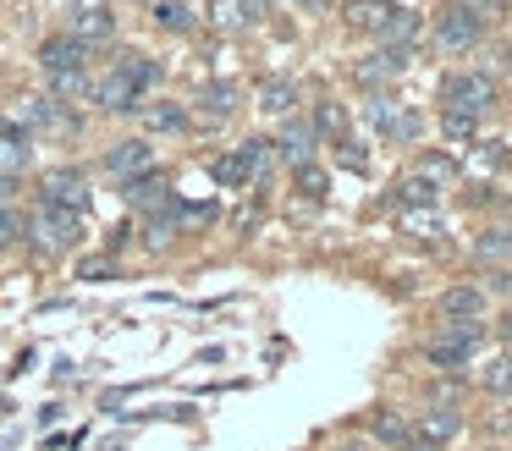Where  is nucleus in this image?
<instances>
[{"label":"nucleus","instance_id":"obj_26","mask_svg":"<svg viewBox=\"0 0 512 451\" xmlns=\"http://www.w3.org/2000/svg\"><path fill=\"white\" fill-rule=\"evenodd\" d=\"M204 11H210V22H215L221 33H237V28H248V11H243V0H210Z\"/></svg>","mask_w":512,"mask_h":451},{"label":"nucleus","instance_id":"obj_30","mask_svg":"<svg viewBox=\"0 0 512 451\" xmlns=\"http://www.w3.org/2000/svg\"><path fill=\"white\" fill-rule=\"evenodd\" d=\"M375 435L386 440V446H408V440H413V429L402 424L397 413H375Z\"/></svg>","mask_w":512,"mask_h":451},{"label":"nucleus","instance_id":"obj_5","mask_svg":"<svg viewBox=\"0 0 512 451\" xmlns=\"http://www.w3.org/2000/svg\"><path fill=\"white\" fill-rule=\"evenodd\" d=\"M479 336H485V330H479V319H452V325H446L441 336L424 347V358H430L435 369H463V363L474 358Z\"/></svg>","mask_w":512,"mask_h":451},{"label":"nucleus","instance_id":"obj_24","mask_svg":"<svg viewBox=\"0 0 512 451\" xmlns=\"http://www.w3.org/2000/svg\"><path fill=\"white\" fill-rule=\"evenodd\" d=\"M397 204L402 209H435V182L430 176H408V182L397 187Z\"/></svg>","mask_w":512,"mask_h":451},{"label":"nucleus","instance_id":"obj_38","mask_svg":"<svg viewBox=\"0 0 512 451\" xmlns=\"http://www.w3.org/2000/svg\"><path fill=\"white\" fill-rule=\"evenodd\" d=\"M501 336H507V341H512V319H501Z\"/></svg>","mask_w":512,"mask_h":451},{"label":"nucleus","instance_id":"obj_34","mask_svg":"<svg viewBox=\"0 0 512 451\" xmlns=\"http://www.w3.org/2000/svg\"><path fill=\"white\" fill-rule=\"evenodd\" d=\"M402 226H408V231H424V237H441V220H435L430 209H424V215H419V209H402Z\"/></svg>","mask_w":512,"mask_h":451},{"label":"nucleus","instance_id":"obj_25","mask_svg":"<svg viewBox=\"0 0 512 451\" xmlns=\"http://www.w3.org/2000/svg\"><path fill=\"white\" fill-rule=\"evenodd\" d=\"M155 22H160L166 33H193V22H199V17H193V6H182V0H160V6H155Z\"/></svg>","mask_w":512,"mask_h":451},{"label":"nucleus","instance_id":"obj_7","mask_svg":"<svg viewBox=\"0 0 512 451\" xmlns=\"http://www.w3.org/2000/svg\"><path fill=\"white\" fill-rule=\"evenodd\" d=\"M265 160H270V143H265V138H243L232 154H221L210 171H215V182H221V187H243L248 176L265 171Z\"/></svg>","mask_w":512,"mask_h":451},{"label":"nucleus","instance_id":"obj_6","mask_svg":"<svg viewBox=\"0 0 512 451\" xmlns=\"http://www.w3.org/2000/svg\"><path fill=\"white\" fill-rule=\"evenodd\" d=\"M479 33H485V17H479L468 0H452V6L435 17V44H441V50H468V44H479Z\"/></svg>","mask_w":512,"mask_h":451},{"label":"nucleus","instance_id":"obj_4","mask_svg":"<svg viewBox=\"0 0 512 451\" xmlns=\"http://www.w3.org/2000/svg\"><path fill=\"white\" fill-rule=\"evenodd\" d=\"M364 116H369V127L380 132V138H391V143H413L424 132V116L413 105H402V99H391V94H375L364 105Z\"/></svg>","mask_w":512,"mask_h":451},{"label":"nucleus","instance_id":"obj_28","mask_svg":"<svg viewBox=\"0 0 512 451\" xmlns=\"http://www.w3.org/2000/svg\"><path fill=\"white\" fill-rule=\"evenodd\" d=\"M485 391L490 396H512V352H501V358L485 363Z\"/></svg>","mask_w":512,"mask_h":451},{"label":"nucleus","instance_id":"obj_20","mask_svg":"<svg viewBox=\"0 0 512 451\" xmlns=\"http://www.w3.org/2000/svg\"><path fill=\"white\" fill-rule=\"evenodd\" d=\"M28 138H23V127H12V121H6V127H0V176H17L28 165Z\"/></svg>","mask_w":512,"mask_h":451},{"label":"nucleus","instance_id":"obj_2","mask_svg":"<svg viewBox=\"0 0 512 451\" xmlns=\"http://www.w3.org/2000/svg\"><path fill=\"white\" fill-rule=\"evenodd\" d=\"M347 22L364 33H375L380 44H408L419 33V17L408 6H380V0H364V6H347Z\"/></svg>","mask_w":512,"mask_h":451},{"label":"nucleus","instance_id":"obj_16","mask_svg":"<svg viewBox=\"0 0 512 451\" xmlns=\"http://www.w3.org/2000/svg\"><path fill=\"white\" fill-rule=\"evenodd\" d=\"M292 105H298V83L292 77H265L259 83V110L265 116H292Z\"/></svg>","mask_w":512,"mask_h":451},{"label":"nucleus","instance_id":"obj_1","mask_svg":"<svg viewBox=\"0 0 512 451\" xmlns=\"http://www.w3.org/2000/svg\"><path fill=\"white\" fill-rule=\"evenodd\" d=\"M23 237H34V248H39V253H72V248L83 242V215L39 204V209H34V220H23Z\"/></svg>","mask_w":512,"mask_h":451},{"label":"nucleus","instance_id":"obj_15","mask_svg":"<svg viewBox=\"0 0 512 451\" xmlns=\"http://www.w3.org/2000/svg\"><path fill=\"white\" fill-rule=\"evenodd\" d=\"M72 39H78V44H105V39H116V17H111L105 6L78 11V17H72Z\"/></svg>","mask_w":512,"mask_h":451},{"label":"nucleus","instance_id":"obj_33","mask_svg":"<svg viewBox=\"0 0 512 451\" xmlns=\"http://www.w3.org/2000/svg\"><path fill=\"white\" fill-rule=\"evenodd\" d=\"M83 88H89V77H83V72L50 77V99H72V94H83Z\"/></svg>","mask_w":512,"mask_h":451},{"label":"nucleus","instance_id":"obj_11","mask_svg":"<svg viewBox=\"0 0 512 451\" xmlns=\"http://www.w3.org/2000/svg\"><path fill=\"white\" fill-rule=\"evenodd\" d=\"M105 171H111L116 182H133V176L155 171V149H149L144 138H122L111 154H105Z\"/></svg>","mask_w":512,"mask_h":451},{"label":"nucleus","instance_id":"obj_13","mask_svg":"<svg viewBox=\"0 0 512 451\" xmlns=\"http://www.w3.org/2000/svg\"><path fill=\"white\" fill-rule=\"evenodd\" d=\"M122 187H127L122 198L133 209H166L171 204V182L160 171H144V176H133V182H122Z\"/></svg>","mask_w":512,"mask_h":451},{"label":"nucleus","instance_id":"obj_9","mask_svg":"<svg viewBox=\"0 0 512 451\" xmlns=\"http://www.w3.org/2000/svg\"><path fill=\"white\" fill-rule=\"evenodd\" d=\"M408 61H413L408 44H380L375 55H364V61L353 66V77L375 88V83H391V77H402V72H408Z\"/></svg>","mask_w":512,"mask_h":451},{"label":"nucleus","instance_id":"obj_14","mask_svg":"<svg viewBox=\"0 0 512 451\" xmlns=\"http://www.w3.org/2000/svg\"><path fill=\"white\" fill-rule=\"evenodd\" d=\"M457 424H463L457 407H430V413L419 418V429H413V440H419V446H446V440L457 435Z\"/></svg>","mask_w":512,"mask_h":451},{"label":"nucleus","instance_id":"obj_35","mask_svg":"<svg viewBox=\"0 0 512 451\" xmlns=\"http://www.w3.org/2000/svg\"><path fill=\"white\" fill-rule=\"evenodd\" d=\"M314 127H320L325 138H331V132H342V127H347V116H342L336 105H320V116H314Z\"/></svg>","mask_w":512,"mask_h":451},{"label":"nucleus","instance_id":"obj_17","mask_svg":"<svg viewBox=\"0 0 512 451\" xmlns=\"http://www.w3.org/2000/svg\"><path fill=\"white\" fill-rule=\"evenodd\" d=\"M116 77H127V83L144 94V88H155L160 83V61H149V55H138V50H127V55H116V66H111Z\"/></svg>","mask_w":512,"mask_h":451},{"label":"nucleus","instance_id":"obj_22","mask_svg":"<svg viewBox=\"0 0 512 451\" xmlns=\"http://www.w3.org/2000/svg\"><path fill=\"white\" fill-rule=\"evenodd\" d=\"M474 253L485 264H512V226H496V231H485V237L474 242Z\"/></svg>","mask_w":512,"mask_h":451},{"label":"nucleus","instance_id":"obj_37","mask_svg":"<svg viewBox=\"0 0 512 451\" xmlns=\"http://www.w3.org/2000/svg\"><path fill=\"white\" fill-rule=\"evenodd\" d=\"M12 193H17V176H0V204H6Z\"/></svg>","mask_w":512,"mask_h":451},{"label":"nucleus","instance_id":"obj_3","mask_svg":"<svg viewBox=\"0 0 512 451\" xmlns=\"http://www.w3.org/2000/svg\"><path fill=\"white\" fill-rule=\"evenodd\" d=\"M441 105L457 110V116H485L496 105V77L490 72H452L441 83Z\"/></svg>","mask_w":512,"mask_h":451},{"label":"nucleus","instance_id":"obj_18","mask_svg":"<svg viewBox=\"0 0 512 451\" xmlns=\"http://www.w3.org/2000/svg\"><path fill=\"white\" fill-rule=\"evenodd\" d=\"M441 314L446 319H479V314H485V292H479V286H446V292H441Z\"/></svg>","mask_w":512,"mask_h":451},{"label":"nucleus","instance_id":"obj_12","mask_svg":"<svg viewBox=\"0 0 512 451\" xmlns=\"http://www.w3.org/2000/svg\"><path fill=\"white\" fill-rule=\"evenodd\" d=\"M89 94H94V105H100V110H116V116H127V110H138V99H144L133 83H127V77H116V72H105L100 83L89 88Z\"/></svg>","mask_w":512,"mask_h":451},{"label":"nucleus","instance_id":"obj_31","mask_svg":"<svg viewBox=\"0 0 512 451\" xmlns=\"http://www.w3.org/2000/svg\"><path fill=\"white\" fill-rule=\"evenodd\" d=\"M474 127H479V116H457V110H441V132H446L452 143L474 138Z\"/></svg>","mask_w":512,"mask_h":451},{"label":"nucleus","instance_id":"obj_19","mask_svg":"<svg viewBox=\"0 0 512 451\" xmlns=\"http://www.w3.org/2000/svg\"><path fill=\"white\" fill-rule=\"evenodd\" d=\"M28 121H34V127H56V132H72V127H78V116H72L61 99H50V94L28 99Z\"/></svg>","mask_w":512,"mask_h":451},{"label":"nucleus","instance_id":"obj_23","mask_svg":"<svg viewBox=\"0 0 512 451\" xmlns=\"http://www.w3.org/2000/svg\"><path fill=\"white\" fill-rule=\"evenodd\" d=\"M144 121H149V132H188V110L166 105V99H160V105H149Z\"/></svg>","mask_w":512,"mask_h":451},{"label":"nucleus","instance_id":"obj_32","mask_svg":"<svg viewBox=\"0 0 512 451\" xmlns=\"http://www.w3.org/2000/svg\"><path fill=\"white\" fill-rule=\"evenodd\" d=\"M17 237H23V215L12 204H0V248H12Z\"/></svg>","mask_w":512,"mask_h":451},{"label":"nucleus","instance_id":"obj_39","mask_svg":"<svg viewBox=\"0 0 512 451\" xmlns=\"http://www.w3.org/2000/svg\"><path fill=\"white\" fill-rule=\"evenodd\" d=\"M380 6H402V0H380Z\"/></svg>","mask_w":512,"mask_h":451},{"label":"nucleus","instance_id":"obj_36","mask_svg":"<svg viewBox=\"0 0 512 451\" xmlns=\"http://www.w3.org/2000/svg\"><path fill=\"white\" fill-rule=\"evenodd\" d=\"M243 11H248V22H254V17H265V11H270V0H243Z\"/></svg>","mask_w":512,"mask_h":451},{"label":"nucleus","instance_id":"obj_8","mask_svg":"<svg viewBox=\"0 0 512 451\" xmlns=\"http://www.w3.org/2000/svg\"><path fill=\"white\" fill-rule=\"evenodd\" d=\"M39 193H45L50 209H72V215H83V209H89V176L61 165V171H50L45 182H39Z\"/></svg>","mask_w":512,"mask_h":451},{"label":"nucleus","instance_id":"obj_27","mask_svg":"<svg viewBox=\"0 0 512 451\" xmlns=\"http://www.w3.org/2000/svg\"><path fill=\"white\" fill-rule=\"evenodd\" d=\"M199 105L210 110L215 121H221V116H232V110H237V88H232V83H210V88L199 94Z\"/></svg>","mask_w":512,"mask_h":451},{"label":"nucleus","instance_id":"obj_29","mask_svg":"<svg viewBox=\"0 0 512 451\" xmlns=\"http://www.w3.org/2000/svg\"><path fill=\"white\" fill-rule=\"evenodd\" d=\"M292 182H298L303 198H325V193H331V176H325L320 165H292Z\"/></svg>","mask_w":512,"mask_h":451},{"label":"nucleus","instance_id":"obj_10","mask_svg":"<svg viewBox=\"0 0 512 451\" xmlns=\"http://www.w3.org/2000/svg\"><path fill=\"white\" fill-rule=\"evenodd\" d=\"M83 61H89V44H78L72 33H56V39H45V44H39V66H45V77L83 72Z\"/></svg>","mask_w":512,"mask_h":451},{"label":"nucleus","instance_id":"obj_21","mask_svg":"<svg viewBox=\"0 0 512 451\" xmlns=\"http://www.w3.org/2000/svg\"><path fill=\"white\" fill-rule=\"evenodd\" d=\"M309 143H314V132L303 127V121H287L281 138H276V149H281V160H287V165H309Z\"/></svg>","mask_w":512,"mask_h":451}]
</instances>
